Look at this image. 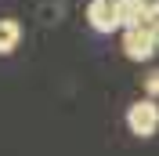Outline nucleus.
Segmentation results:
<instances>
[{
	"label": "nucleus",
	"instance_id": "obj_2",
	"mask_svg": "<svg viewBox=\"0 0 159 156\" xmlns=\"http://www.w3.org/2000/svg\"><path fill=\"white\" fill-rule=\"evenodd\" d=\"M123 55H127L130 62H148L152 55H156V33H152L145 22L127 26V29H123Z\"/></svg>",
	"mask_w": 159,
	"mask_h": 156
},
{
	"label": "nucleus",
	"instance_id": "obj_7",
	"mask_svg": "<svg viewBox=\"0 0 159 156\" xmlns=\"http://www.w3.org/2000/svg\"><path fill=\"white\" fill-rule=\"evenodd\" d=\"M156 51H159V37H156Z\"/></svg>",
	"mask_w": 159,
	"mask_h": 156
},
{
	"label": "nucleus",
	"instance_id": "obj_5",
	"mask_svg": "<svg viewBox=\"0 0 159 156\" xmlns=\"http://www.w3.org/2000/svg\"><path fill=\"white\" fill-rule=\"evenodd\" d=\"M18 44H22V22L18 18H0V55H11Z\"/></svg>",
	"mask_w": 159,
	"mask_h": 156
},
{
	"label": "nucleus",
	"instance_id": "obj_4",
	"mask_svg": "<svg viewBox=\"0 0 159 156\" xmlns=\"http://www.w3.org/2000/svg\"><path fill=\"white\" fill-rule=\"evenodd\" d=\"M145 7H148V0H116L119 29H127V26H138V22L145 18Z\"/></svg>",
	"mask_w": 159,
	"mask_h": 156
},
{
	"label": "nucleus",
	"instance_id": "obj_8",
	"mask_svg": "<svg viewBox=\"0 0 159 156\" xmlns=\"http://www.w3.org/2000/svg\"><path fill=\"white\" fill-rule=\"evenodd\" d=\"M156 37H159V29H156Z\"/></svg>",
	"mask_w": 159,
	"mask_h": 156
},
{
	"label": "nucleus",
	"instance_id": "obj_1",
	"mask_svg": "<svg viewBox=\"0 0 159 156\" xmlns=\"http://www.w3.org/2000/svg\"><path fill=\"white\" fill-rule=\"evenodd\" d=\"M127 127H130V134H138V138H152L159 131V105H156V98H138L134 105L127 109Z\"/></svg>",
	"mask_w": 159,
	"mask_h": 156
},
{
	"label": "nucleus",
	"instance_id": "obj_6",
	"mask_svg": "<svg viewBox=\"0 0 159 156\" xmlns=\"http://www.w3.org/2000/svg\"><path fill=\"white\" fill-rule=\"evenodd\" d=\"M145 91H148V98H159V73H148L145 76Z\"/></svg>",
	"mask_w": 159,
	"mask_h": 156
},
{
	"label": "nucleus",
	"instance_id": "obj_3",
	"mask_svg": "<svg viewBox=\"0 0 159 156\" xmlns=\"http://www.w3.org/2000/svg\"><path fill=\"white\" fill-rule=\"evenodd\" d=\"M87 22H90V29H94V33H116V29H119L116 0H90Z\"/></svg>",
	"mask_w": 159,
	"mask_h": 156
}]
</instances>
